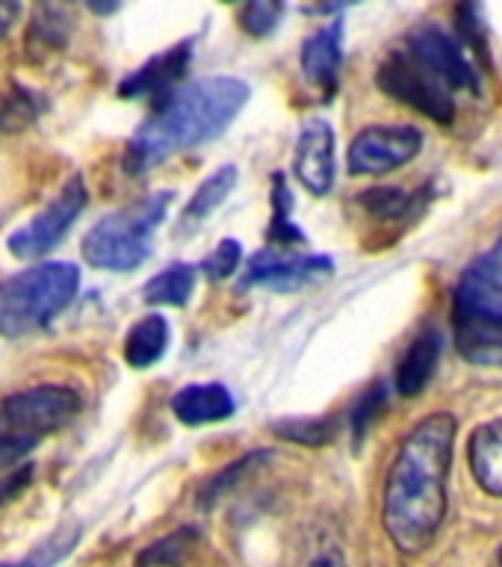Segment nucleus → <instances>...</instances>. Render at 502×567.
Masks as SVG:
<instances>
[{
    "instance_id": "473e14b6",
    "label": "nucleus",
    "mask_w": 502,
    "mask_h": 567,
    "mask_svg": "<svg viewBox=\"0 0 502 567\" xmlns=\"http://www.w3.org/2000/svg\"><path fill=\"white\" fill-rule=\"evenodd\" d=\"M18 12H21V7H18V3H7V0H0V35L9 33V27L16 24Z\"/></svg>"
},
{
    "instance_id": "7ed1b4c3",
    "label": "nucleus",
    "mask_w": 502,
    "mask_h": 567,
    "mask_svg": "<svg viewBox=\"0 0 502 567\" xmlns=\"http://www.w3.org/2000/svg\"><path fill=\"white\" fill-rule=\"evenodd\" d=\"M379 86L432 122L455 118V95H479V71L461 39L441 24H420L390 48L379 65Z\"/></svg>"
},
{
    "instance_id": "0eeeda50",
    "label": "nucleus",
    "mask_w": 502,
    "mask_h": 567,
    "mask_svg": "<svg viewBox=\"0 0 502 567\" xmlns=\"http://www.w3.org/2000/svg\"><path fill=\"white\" fill-rule=\"evenodd\" d=\"M80 393L65 384H35L18 390L0 402V434L42 441L44 434L65 429L80 414Z\"/></svg>"
},
{
    "instance_id": "cd10ccee",
    "label": "nucleus",
    "mask_w": 502,
    "mask_h": 567,
    "mask_svg": "<svg viewBox=\"0 0 502 567\" xmlns=\"http://www.w3.org/2000/svg\"><path fill=\"white\" fill-rule=\"evenodd\" d=\"M299 567H346V556L340 540L331 529H317L305 544Z\"/></svg>"
},
{
    "instance_id": "b1692460",
    "label": "nucleus",
    "mask_w": 502,
    "mask_h": 567,
    "mask_svg": "<svg viewBox=\"0 0 502 567\" xmlns=\"http://www.w3.org/2000/svg\"><path fill=\"white\" fill-rule=\"evenodd\" d=\"M358 202H361L363 210L381 221L406 219L408 213L420 210V195L406 193V189H399V186H372V189H367Z\"/></svg>"
},
{
    "instance_id": "412c9836",
    "label": "nucleus",
    "mask_w": 502,
    "mask_h": 567,
    "mask_svg": "<svg viewBox=\"0 0 502 567\" xmlns=\"http://www.w3.org/2000/svg\"><path fill=\"white\" fill-rule=\"evenodd\" d=\"M195 540H198V532L193 526H184L142 549L136 556V567H184L186 558L193 556Z\"/></svg>"
},
{
    "instance_id": "2eb2a0df",
    "label": "nucleus",
    "mask_w": 502,
    "mask_h": 567,
    "mask_svg": "<svg viewBox=\"0 0 502 567\" xmlns=\"http://www.w3.org/2000/svg\"><path fill=\"white\" fill-rule=\"evenodd\" d=\"M468 455L479 487L491 496H502V420L479 425L470 434Z\"/></svg>"
},
{
    "instance_id": "393cba45",
    "label": "nucleus",
    "mask_w": 502,
    "mask_h": 567,
    "mask_svg": "<svg viewBox=\"0 0 502 567\" xmlns=\"http://www.w3.org/2000/svg\"><path fill=\"white\" fill-rule=\"evenodd\" d=\"M44 110V101L24 86H12V92L0 95V136L30 127Z\"/></svg>"
},
{
    "instance_id": "2f4dec72",
    "label": "nucleus",
    "mask_w": 502,
    "mask_h": 567,
    "mask_svg": "<svg viewBox=\"0 0 502 567\" xmlns=\"http://www.w3.org/2000/svg\"><path fill=\"white\" fill-rule=\"evenodd\" d=\"M379 402H385V390L381 388H372L370 393H367V396L361 399V402H358V408H355V437H361L363 432H367V429H370V423H372V411H376V408H379Z\"/></svg>"
},
{
    "instance_id": "c756f323",
    "label": "nucleus",
    "mask_w": 502,
    "mask_h": 567,
    "mask_svg": "<svg viewBox=\"0 0 502 567\" xmlns=\"http://www.w3.org/2000/svg\"><path fill=\"white\" fill-rule=\"evenodd\" d=\"M239 264H243V246H239L237 239L228 237L222 239L219 246L204 257L202 269L211 281H225V278H230V275L237 272Z\"/></svg>"
},
{
    "instance_id": "f3484780",
    "label": "nucleus",
    "mask_w": 502,
    "mask_h": 567,
    "mask_svg": "<svg viewBox=\"0 0 502 567\" xmlns=\"http://www.w3.org/2000/svg\"><path fill=\"white\" fill-rule=\"evenodd\" d=\"M168 349V322L160 313L142 317L133 322L127 337H124V361L133 370H148L166 354Z\"/></svg>"
},
{
    "instance_id": "f257e3e1",
    "label": "nucleus",
    "mask_w": 502,
    "mask_h": 567,
    "mask_svg": "<svg viewBox=\"0 0 502 567\" xmlns=\"http://www.w3.org/2000/svg\"><path fill=\"white\" fill-rule=\"evenodd\" d=\"M455 446V420L432 414L406 434L388 470L381 520L406 556H420L438 538L447 517V478Z\"/></svg>"
},
{
    "instance_id": "a878e982",
    "label": "nucleus",
    "mask_w": 502,
    "mask_h": 567,
    "mask_svg": "<svg viewBox=\"0 0 502 567\" xmlns=\"http://www.w3.org/2000/svg\"><path fill=\"white\" fill-rule=\"evenodd\" d=\"M273 432L281 437V441L299 443V446H326L331 437H335V423L331 420H322V416H301V420H281V423H273Z\"/></svg>"
},
{
    "instance_id": "20e7f679",
    "label": "nucleus",
    "mask_w": 502,
    "mask_h": 567,
    "mask_svg": "<svg viewBox=\"0 0 502 567\" xmlns=\"http://www.w3.org/2000/svg\"><path fill=\"white\" fill-rule=\"evenodd\" d=\"M452 328L464 361L502 370V237L461 275L452 299Z\"/></svg>"
},
{
    "instance_id": "423d86ee",
    "label": "nucleus",
    "mask_w": 502,
    "mask_h": 567,
    "mask_svg": "<svg viewBox=\"0 0 502 567\" xmlns=\"http://www.w3.org/2000/svg\"><path fill=\"white\" fill-rule=\"evenodd\" d=\"M172 198L175 193L160 189V193L142 195L136 202L124 204L95 221L83 237V248H80L83 260L104 272H133L136 266L148 260L151 248H154V230L166 219Z\"/></svg>"
},
{
    "instance_id": "aec40b11",
    "label": "nucleus",
    "mask_w": 502,
    "mask_h": 567,
    "mask_svg": "<svg viewBox=\"0 0 502 567\" xmlns=\"http://www.w3.org/2000/svg\"><path fill=\"white\" fill-rule=\"evenodd\" d=\"M239 181V172L237 166H222L216 168L213 175H207L198 184V189L193 193V198H189V204H186L184 216H181V228H189V225H198V221H204L207 216H211L216 207H222L225 204V198H228L230 193H234V186H237Z\"/></svg>"
},
{
    "instance_id": "4be33fe9",
    "label": "nucleus",
    "mask_w": 502,
    "mask_h": 567,
    "mask_svg": "<svg viewBox=\"0 0 502 567\" xmlns=\"http://www.w3.org/2000/svg\"><path fill=\"white\" fill-rule=\"evenodd\" d=\"M266 461H269V452L252 450L248 455H243L239 461L228 464V467L219 470V473H216V476H213L211 482L202 487V494H198V503H202L204 508H207V505H213V503H219L222 496L228 494V491H234L239 482H246L252 473H257L260 467H266Z\"/></svg>"
},
{
    "instance_id": "4468645a",
    "label": "nucleus",
    "mask_w": 502,
    "mask_h": 567,
    "mask_svg": "<svg viewBox=\"0 0 502 567\" xmlns=\"http://www.w3.org/2000/svg\"><path fill=\"white\" fill-rule=\"evenodd\" d=\"M172 414L184 425H207L222 423L237 411V402L230 396V390L225 384L207 381V384H186L172 396L168 402Z\"/></svg>"
},
{
    "instance_id": "5701e85b",
    "label": "nucleus",
    "mask_w": 502,
    "mask_h": 567,
    "mask_svg": "<svg viewBox=\"0 0 502 567\" xmlns=\"http://www.w3.org/2000/svg\"><path fill=\"white\" fill-rule=\"evenodd\" d=\"M266 237L278 243V246H301L305 243V234L293 221V195L281 172L273 175V221H269Z\"/></svg>"
},
{
    "instance_id": "72a5a7b5",
    "label": "nucleus",
    "mask_w": 502,
    "mask_h": 567,
    "mask_svg": "<svg viewBox=\"0 0 502 567\" xmlns=\"http://www.w3.org/2000/svg\"><path fill=\"white\" fill-rule=\"evenodd\" d=\"M500 565H502V549H500Z\"/></svg>"
},
{
    "instance_id": "a211bd4d",
    "label": "nucleus",
    "mask_w": 502,
    "mask_h": 567,
    "mask_svg": "<svg viewBox=\"0 0 502 567\" xmlns=\"http://www.w3.org/2000/svg\"><path fill=\"white\" fill-rule=\"evenodd\" d=\"M195 290V269L189 264H168L145 287L142 299L151 308H184Z\"/></svg>"
},
{
    "instance_id": "1a4fd4ad",
    "label": "nucleus",
    "mask_w": 502,
    "mask_h": 567,
    "mask_svg": "<svg viewBox=\"0 0 502 567\" xmlns=\"http://www.w3.org/2000/svg\"><path fill=\"white\" fill-rule=\"evenodd\" d=\"M335 275V260L326 255H293V251H278V248H260L252 260H246V269L239 275L237 290H264L293 292L301 287L326 281Z\"/></svg>"
},
{
    "instance_id": "6ab92c4d",
    "label": "nucleus",
    "mask_w": 502,
    "mask_h": 567,
    "mask_svg": "<svg viewBox=\"0 0 502 567\" xmlns=\"http://www.w3.org/2000/svg\"><path fill=\"white\" fill-rule=\"evenodd\" d=\"M71 18L65 7H53V3H44V7L33 9V18H30V27H27V51L33 56H44V53L60 51L69 42Z\"/></svg>"
},
{
    "instance_id": "6e6552de",
    "label": "nucleus",
    "mask_w": 502,
    "mask_h": 567,
    "mask_svg": "<svg viewBox=\"0 0 502 567\" xmlns=\"http://www.w3.org/2000/svg\"><path fill=\"white\" fill-rule=\"evenodd\" d=\"M89 193L86 184H83V175H71L62 189L53 195L51 202L44 204L42 210L35 213L33 219L27 221L24 228H18L12 237H9V251L18 257V260H39L48 251L60 246L65 234L71 230V225L80 219V213L86 207Z\"/></svg>"
},
{
    "instance_id": "dca6fc26",
    "label": "nucleus",
    "mask_w": 502,
    "mask_h": 567,
    "mask_svg": "<svg viewBox=\"0 0 502 567\" xmlns=\"http://www.w3.org/2000/svg\"><path fill=\"white\" fill-rule=\"evenodd\" d=\"M438 358H441V337L434 331H423L414 343L408 346L397 370V390L402 396H417L420 390L432 381L438 370Z\"/></svg>"
},
{
    "instance_id": "7c9ffc66",
    "label": "nucleus",
    "mask_w": 502,
    "mask_h": 567,
    "mask_svg": "<svg viewBox=\"0 0 502 567\" xmlns=\"http://www.w3.org/2000/svg\"><path fill=\"white\" fill-rule=\"evenodd\" d=\"M35 443L30 437H12V434H0V470L16 467L18 461H24L30 452L35 450Z\"/></svg>"
},
{
    "instance_id": "9d476101",
    "label": "nucleus",
    "mask_w": 502,
    "mask_h": 567,
    "mask_svg": "<svg viewBox=\"0 0 502 567\" xmlns=\"http://www.w3.org/2000/svg\"><path fill=\"white\" fill-rule=\"evenodd\" d=\"M423 148V133L408 124H376L367 127L349 145L352 175H388L406 166Z\"/></svg>"
},
{
    "instance_id": "39448f33",
    "label": "nucleus",
    "mask_w": 502,
    "mask_h": 567,
    "mask_svg": "<svg viewBox=\"0 0 502 567\" xmlns=\"http://www.w3.org/2000/svg\"><path fill=\"white\" fill-rule=\"evenodd\" d=\"M80 287L74 264L48 260L0 281V337H27L42 331L69 308Z\"/></svg>"
},
{
    "instance_id": "f8f14e48",
    "label": "nucleus",
    "mask_w": 502,
    "mask_h": 567,
    "mask_svg": "<svg viewBox=\"0 0 502 567\" xmlns=\"http://www.w3.org/2000/svg\"><path fill=\"white\" fill-rule=\"evenodd\" d=\"M293 172L310 195L331 193L337 175L335 131L326 118H308L301 124L296 154H293Z\"/></svg>"
},
{
    "instance_id": "ddd939ff",
    "label": "nucleus",
    "mask_w": 502,
    "mask_h": 567,
    "mask_svg": "<svg viewBox=\"0 0 502 567\" xmlns=\"http://www.w3.org/2000/svg\"><path fill=\"white\" fill-rule=\"evenodd\" d=\"M301 74L310 86H317L326 97L337 92V78L344 65V24L331 21L305 39L301 44Z\"/></svg>"
},
{
    "instance_id": "f03ea898",
    "label": "nucleus",
    "mask_w": 502,
    "mask_h": 567,
    "mask_svg": "<svg viewBox=\"0 0 502 567\" xmlns=\"http://www.w3.org/2000/svg\"><path fill=\"white\" fill-rule=\"evenodd\" d=\"M248 95L252 89L246 80L230 74L202 78L177 89L133 131L124 151V168L131 175H142L181 151L216 140L243 113Z\"/></svg>"
},
{
    "instance_id": "9b49d317",
    "label": "nucleus",
    "mask_w": 502,
    "mask_h": 567,
    "mask_svg": "<svg viewBox=\"0 0 502 567\" xmlns=\"http://www.w3.org/2000/svg\"><path fill=\"white\" fill-rule=\"evenodd\" d=\"M195 56V39H184V42L172 44L168 51L151 56L145 65L131 71L127 78L119 83V97L124 101H145L154 97L157 104H163L172 92H177V83L184 80Z\"/></svg>"
},
{
    "instance_id": "bb28decb",
    "label": "nucleus",
    "mask_w": 502,
    "mask_h": 567,
    "mask_svg": "<svg viewBox=\"0 0 502 567\" xmlns=\"http://www.w3.org/2000/svg\"><path fill=\"white\" fill-rule=\"evenodd\" d=\"M78 540H80L78 526H65V529L51 535L44 544H39L30 556H24L21 561H3L0 567H53L57 561H62V558L69 556L71 549L78 547Z\"/></svg>"
},
{
    "instance_id": "c85d7f7f",
    "label": "nucleus",
    "mask_w": 502,
    "mask_h": 567,
    "mask_svg": "<svg viewBox=\"0 0 502 567\" xmlns=\"http://www.w3.org/2000/svg\"><path fill=\"white\" fill-rule=\"evenodd\" d=\"M287 12L284 3H273V0H255V3H246L239 9V27L246 30L248 35L255 39H264L278 27L281 16Z\"/></svg>"
}]
</instances>
